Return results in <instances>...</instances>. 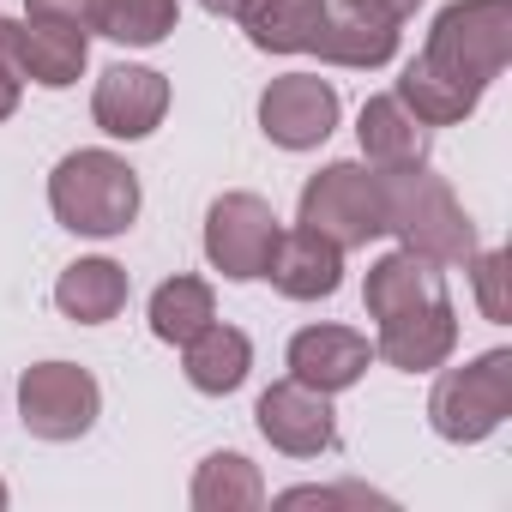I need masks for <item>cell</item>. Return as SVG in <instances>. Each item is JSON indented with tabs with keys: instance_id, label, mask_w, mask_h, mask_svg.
Segmentation results:
<instances>
[{
	"instance_id": "obj_1",
	"label": "cell",
	"mask_w": 512,
	"mask_h": 512,
	"mask_svg": "<svg viewBox=\"0 0 512 512\" xmlns=\"http://www.w3.org/2000/svg\"><path fill=\"white\" fill-rule=\"evenodd\" d=\"M380 211H386V235H398V247L422 253V260H434V266H464L476 253L470 211L458 205L446 175H434L428 163L380 169Z\"/></svg>"
},
{
	"instance_id": "obj_2",
	"label": "cell",
	"mask_w": 512,
	"mask_h": 512,
	"mask_svg": "<svg viewBox=\"0 0 512 512\" xmlns=\"http://www.w3.org/2000/svg\"><path fill=\"white\" fill-rule=\"evenodd\" d=\"M49 211L73 235H127L139 217V169L115 151H67L49 175Z\"/></svg>"
},
{
	"instance_id": "obj_3",
	"label": "cell",
	"mask_w": 512,
	"mask_h": 512,
	"mask_svg": "<svg viewBox=\"0 0 512 512\" xmlns=\"http://www.w3.org/2000/svg\"><path fill=\"white\" fill-rule=\"evenodd\" d=\"M512 416V350H482L464 368H446L428 398V422L452 446L488 440Z\"/></svg>"
},
{
	"instance_id": "obj_4",
	"label": "cell",
	"mask_w": 512,
	"mask_h": 512,
	"mask_svg": "<svg viewBox=\"0 0 512 512\" xmlns=\"http://www.w3.org/2000/svg\"><path fill=\"white\" fill-rule=\"evenodd\" d=\"M422 55L452 79L488 91L512 61V0H452V7H440Z\"/></svg>"
},
{
	"instance_id": "obj_5",
	"label": "cell",
	"mask_w": 512,
	"mask_h": 512,
	"mask_svg": "<svg viewBox=\"0 0 512 512\" xmlns=\"http://www.w3.org/2000/svg\"><path fill=\"white\" fill-rule=\"evenodd\" d=\"M296 223L326 235L332 247H368L386 235V211H380V169L368 163H326L320 175H308Z\"/></svg>"
},
{
	"instance_id": "obj_6",
	"label": "cell",
	"mask_w": 512,
	"mask_h": 512,
	"mask_svg": "<svg viewBox=\"0 0 512 512\" xmlns=\"http://www.w3.org/2000/svg\"><path fill=\"white\" fill-rule=\"evenodd\" d=\"M103 416V386L91 368L79 362H37L19 374V422L25 434L49 440V446H67V440H85Z\"/></svg>"
},
{
	"instance_id": "obj_7",
	"label": "cell",
	"mask_w": 512,
	"mask_h": 512,
	"mask_svg": "<svg viewBox=\"0 0 512 512\" xmlns=\"http://www.w3.org/2000/svg\"><path fill=\"white\" fill-rule=\"evenodd\" d=\"M278 235H284V223H278L272 199H260V193H223L205 211V260L229 284H253V278L266 272Z\"/></svg>"
},
{
	"instance_id": "obj_8",
	"label": "cell",
	"mask_w": 512,
	"mask_h": 512,
	"mask_svg": "<svg viewBox=\"0 0 512 512\" xmlns=\"http://www.w3.org/2000/svg\"><path fill=\"white\" fill-rule=\"evenodd\" d=\"M338 127V91L320 73H284L260 91V133L278 151H314Z\"/></svg>"
},
{
	"instance_id": "obj_9",
	"label": "cell",
	"mask_w": 512,
	"mask_h": 512,
	"mask_svg": "<svg viewBox=\"0 0 512 512\" xmlns=\"http://www.w3.org/2000/svg\"><path fill=\"white\" fill-rule=\"evenodd\" d=\"M253 422H260V434L284 452V458H320L332 452L338 440V410L326 392L302 386V380H272L260 392V404H253Z\"/></svg>"
},
{
	"instance_id": "obj_10",
	"label": "cell",
	"mask_w": 512,
	"mask_h": 512,
	"mask_svg": "<svg viewBox=\"0 0 512 512\" xmlns=\"http://www.w3.org/2000/svg\"><path fill=\"white\" fill-rule=\"evenodd\" d=\"M169 115V79L157 67H109L91 91V121L109 133V139H151Z\"/></svg>"
},
{
	"instance_id": "obj_11",
	"label": "cell",
	"mask_w": 512,
	"mask_h": 512,
	"mask_svg": "<svg viewBox=\"0 0 512 512\" xmlns=\"http://www.w3.org/2000/svg\"><path fill=\"white\" fill-rule=\"evenodd\" d=\"M452 350H458V308H452V296L404 308V314L380 320V332H374V356L392 362L398 374H434V368L452 362Z\"/></svg>"
},
{
	"instance_id": "obj_12",
	"label": "cell",
	"mask_w": 512,
	"mask_h": 512,
	"mask_svg": "<svg viewBox=\"0 0 512 512\" xmlns=\"http://www.w3.org/2000/svg\"><path fill=\"white\" fill-rule=\"evenodd\" d=\"M0 43H7L13 67L43 91L79 85V73L91 61V31H67V25H49V19H19V25L0 19Z\"/></svg>"
},
{
	"instance_id": "obj_13",
	"label": "cell",
	"mask_w": 512,
	"mask_h": 512,
	"mask_svg": "<svg viewBox=\"0 0 512 512\" xmlns=\"http://www.w3.org/2000/svg\"><path fill=\"white\" fill-rule=\"evenodd\" d=\"M368 362H374V344L356 326H302L290 338V380H302L326 398L350 392L368 374Z\"/></svg>"
},
{
	"instance_id": "obj_14",
	"label": "cell",
	"mask_w": 512,
	"mask_h": 512,
	"mask_svg": "<svg viewBox=\"0 0 512 512\" xmlns=\"http://www.w3.org/2000/svg\"><path fill=\"white\" fill-rule=\"evenodd\" d=\"M260 278H272V290L290 296V302H326L344 284V247H332L326 235L296 223L272 241V260H266Z\"/></svg>"
},
{
	"instance_id": "obj_15",
	"label": "cell",
	"mask_w": 512,
	"mask_h": 512,
	"mask_svg": "<svg viewBox=\"0 0 512 512\" xmlns=\"http://www.w3.org/2000/svg\"><path fill=\"white\" fill-rule=\"evenodd\" d=\"M308 55H320L332 67H386L398 55V25L356 7V0H338V7H326V25Z\"/></svg>"
},
{
	"instance_id": "obj_16",
	"label": "cell",
	"mask_w": 512,
	"mask_h": 512,
	"mask_svg": "<svg viewBox=\"0 0 512 512\" xmlns=\"http://www.w3.org/2000/svg\"><path fill=\"white\" fill-rule=\"evenodd\" d=\"M440 296H446L440 266L422 260V253H410V247L380 253V260L368 266V284H362V308H368V320H392V314L422 308V302H440Z\"/></svg>"
},
{
	"instance_id": "obj_17",
	"label": "cell",
	"mask_w": 512,
	"mask_h": 512,
	"mask_svg": "<svg viewBox=\"0 0 512 512\" xmlns=\"http://www.w3.org/2000/svg\"><path fill=\"white\" fill-rule=\"evenodd\" d=\"M356 139H362V157H368L374 169H416V163H428L434 127H422V121L386 91V97H368V103H362Z\"/></svg>"
},
{
	"instance_id": "obj_18",
	"label": "cell",
	"mask_w": 512,
	"mask_h": 512,
	"mask_svg": "<svg viewBox=\"0 0 512 512\" xmlns=\"http://www.w3.org/2000/svg\"><path fill=\"white\" fill-rule=\"evenodd\" d=\"M181 368H187V386L205 392V398H229L247 386V368H253V344L241 326H223L211 320L205 332H193L181 344Z\"/></svg>"
},
{
	"instance_id": "obj_19",
	"label": "cell",
	"mask_w": 512,
	"mask_h": 512,
	"mask_svg": "<svg viewBox=\"0 0 512 512\" xmlns=\"http://www.w3.org/2000/svg\"><path fill=\"white\" fill-rule=\"evenodd\" d=\"M235 19L260 55H308L326 25V0H241Z\"/></svg>"
},
{
	"instance_id": "obj_20",
	"label": "cell",
	"mask_w": 512,
	"mask_h": 512,
	"mask_svg": "<svg viewBox=\"0 0 512 512\" xmlns=\"http://www.w3.org/2000/svg\"><path fill=\"white\" fill-rule=\"evenodd\" d=\"M422 127H458V121H470L476 115V103H482V91L476 85H464V79H452L446 67H434L428 55H416V61H404V73H398V91H392Z\"/></svg>"
},
{
	"instance_id": "obj_21",
	"label": "cell",
	"mask_w": 512,
	"mask_h": 512,
	"mask_svg": "<svg viewBox=\"0 0 512 512\" xmlns=\"http://www.w3.org/2000/svg\"><path fill=\"white\" fill-rule=\"evenodd\" d=\"M127 266H115V260H73L67 272H61V284H55V308L73 320V326H109L121 308H127Z\"/></svg>"
},
{
	"instance_id": "obj_22",
	"label": "cell",
	"mask_w": 512,
	"mask_h": 512,
	"mask_svg": "<svg viewBox=\"0 0 512 512\" xmlns=\"http://www.w3.org/2000/svg\"><path fill=\"white\" fill-rule=\"evenodd\" d=\"M187 500H193V512H253V506H266V476L241 452H211L193 470Z\"/></svg>"
},
{
	"instance_id": "obj_23",
	"label": "cell",
	"mask_w": 512,
	"mask_h": 512,
	"mask_svg": "<svg viewBox=\"0 0 512 512\" xmlns=\"http://www.w3.org/2000/svg\"><path fill=\"white\" fill-rule=\"evenodd\" d=\"M217 320V296L205 278H169L151 290V338L163 344H187L193 332H205Z\"/></svg>"
},
{
	"instance_id": "obj_24",
	"label": "cell",
	"mask_w": 512,
	"mask_h": 512,
	"mask_svg": "<svg viewBox=\"0 0 512 512\" xmlns=\"http://www.w3.org/2000/svg\"><path fill=\"white\" fill-rule=\"evenodd\" d=\"M181 25L175 0H97V31L121 49H157Z\"/></svg>"
},
{
	"instance_id": "obj_25",
	"label": "cell",
	"mask_w": 512,
	"mask_h": 512,
	"mask_svg": "<svg viewBox=\"0 0 512 512\" xmlns=\"http://www.w3.org/2000/svg\"><path fill=\"white\" fill-rule=\"evenodd\" d=\"M464 266L476 272V302H482V320L506 326V253H500V247H476Z\"/></svg>"
},
{
	"instance_id": "obj_26",
	"label": "cell",
	"mask_w": 512,
	"mask_h": 512,
	"mask_svg": "<svg viewBox=\"0 0 512 512\" xmlns=\"http://www.w3.org/2000/svg\"><path fill=\"white\" fill-rule=\"evenodd\" d=\"M278 500L284 506H392V494H380L368 482H320V488H290Z\"/></svg>"
},
{
	"instance_id": "obj_27",
	"label": "cell",
	"mask_w": 512,
	"mask_h": 512,
	"mask_svg": "<svg viewBox=\"0 0 512 512\" xmlns=\"http://www.w3.org/2000/svg\"><path fill=\"white\" fill-rule=\"evenodd\" d=\"M25 19H49L67 31H97V0H25Z\"/></svg>"
},
{
	"instance_id": "obj_28",
	"label": "cell",
	"mask_w": 512,
	"mask_h": 512,
	"mask_svg": "<svg viewBox=\"0 0 512 512\" xmlns=\"http://www.w3.org/2000/svg\"><path fill=\"white\" fill-rule=\"evenodd\" d=\"M19 97H25V73L13 67L7 43H0V121H13V115H19Z\"/></svg>"
},
{
	"instance_id": "obj_29",
	"label": "cell",
	"mask_w": 512,
	"mask_h": 512,
	"mask_svg": "<svg viewBox=\"0 0 512 512\" xmlns=\"http://www.w3.org/2000/svg\"><path fill=\"white\" fill-rule=\"evenodd\" d=\"M356 7H368V13H380V19H392V25H404L422 0H356Z\"/></svg>"
},
{
	"instance_id": "obj_30",
	"label": "cell",
	"mask_w": 512,
	"mask_h": 512,
	"mask_svg": "<svg viewBox=\"0 0 512 512\" xmlns=\"http://www.w3.org/2000/svg\"><path fill=\"white\" fill-rule=\"evenodd\" d=\"M199 7L217 13V19H235V13H241V0H199Z\"/></svg>"
},
{
	"instance_id": "obj_31",
	"label": "cell",
	"mask_w": 512,
	"mask_h": 512,
	"mask_svg": "<svg viewBox=\"0 0 512 512\" xmlns=\"http://www.w3.org/2000/svg\"><path fill=\"white\" fill-rule=\"evenodd\" d=\"M0 506H7V482H0Z\"/></svg>"
}]
</instances>
